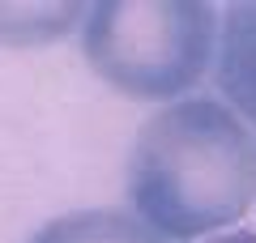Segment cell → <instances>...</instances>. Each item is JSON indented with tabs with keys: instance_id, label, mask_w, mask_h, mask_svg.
<instances>
[{
	"instance_id": "cell-1",
	"label": "cell",
	"mask_w": 256,
	"mask_h": 243,
	"mask_svg": "<svg viewBox=\"0 0 256 243\" xmlns=\"http://www.w3.org/2000/svg\"><path fill=\"white\" fill-rule=\"evenodd\" d=\"M128 209L171 243H201L256 209V132L214 94L158 107L132 136Z\"/></svg>"
},
{
	"instance_id": "cell-2",
	"label": "cell",
	"mask_w": 256,
	"mask_h": 243,
	"mask_svg": "<svg viewBox=\"0 0 256 243\" xmlns=\"http://www.w3.org/2000/svg\"><path fill=\"white\" fill-rule=\"evenodd\" d=\"M82 56L98 81L137 102H180L210 81L218 4L210 0H98L82 30Z\"/></svg>"
},
{
	"instance_id": "cell-3",
	"label": "cell",
	"mask_w": 256,
	"mask_h": 243,
	"mask_svg": "<svg viewBox=\"0 0 256 243\" xmlns=\"http://www.w3.org/2000/svg\"><path fill=\"white\" fill-rule=\"evenodd\" d=\"M210 90L256 132V0L218 4V47Z\"/></svg>"
},
{
	"instance_id": "cell-4",
	"label": "cell",
	"mask_w": 256,
	"mask_h": 243,
	"mask_svg": "<svg viewBox=\"0 0 256 243\" xmlns=\"http://www.w3.org/2000/svg\"><path fill=\"white\" fill-rule=\"evenodd\" d=\"M86 13V0H0V47H52L77 34Z\"/></svg>"
},
{
	"instance_id": "cell-5",
	"label": "cell",
	"mask_w": 256,
	"mask_h": 243,
	"mask_svg": "<svg viewBox=\"0 0 256 243\" xmlns=\"http://www.w3.org/2000/svg\"><path fill=\"white\" fill-rule=\"evenodd\" d=\"M30 243H171L150 230L132 209H73L43 222Z\"/></svg>"
},
{
	"instance_id": "cell-6",
	"label": "cell",
	"mask_w": 256,
	"mask_h": 243,
	"mask_svg": "<svg viewBox=\"0 0 256 243\" xmlns=\"http://www.w3.org/2000/svg\"><path fill=\"white\" fill-rule=\"evenodd\" d=\"M201 243H256V226H230V230H218Z\"/></svg>"
}]
</instances>
